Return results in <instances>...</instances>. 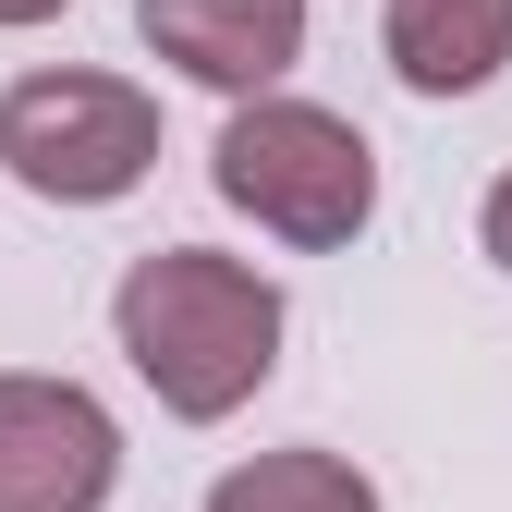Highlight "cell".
Wrapping results in <instances>:
<instances>
[{
  "instance_id": "obj_6",
  "label": "cell",
  "mask_w": 512,
  "mask_h": 512,
  "mask_svg": "<svg viewBox=\"0 0 512 512\" xmlns=\"http://www.w3.org/2000/svg\"><path fill=\"white\" fill-rule=\"evenodd\" d=\"M378 37H391V74L415 98H476L512 61V0H391Z\"/></svg>"
},
{
  "instance_id": "obj_8",
  "label": "cell",
  "mask_w": 512,
  "mask_h": 512,
  "mask_svg": "<svg viewBox=\"0 0 512 512\" xmlns=\"http://www.w3.org/2000/svg\"><path fill=\"white\" fill-rule=\"evenodd\" d=\"M476 232H488V256H500V269H512V171L488 183V220H476Z\"/></svg>"
},
{
  "instance_id": "obj_5",
  "label": "cell",
  "mask_w": 512,
  "mask_h": 512,
  "mask_svg": "<svg viewBox=\"0 0 512 512\" xmlns=\"http://www.w3.org/2000/svg\"><path fill=\"white\" fill-rule=\"evenodd\" d=\"M135 25L159 61H183L196 86H232V98H269L305 61V0H135Z\"/></svg>"
},
{
  "instance_id": "obj_4",
  "label": "cell",
  "mask_w": 512,
  "mask_h": 512,
  "mask_svg": "<svg viewBox=\"0 0 512 512\" xmlns=\"http://www.w3.org/2000/svg\"><path fill=\"white\" fill-rule=\"evenodd\" d=\"M122 476V427L74 378H0V512H98Z\"/></svg>"
},
{
  "instance_id": "obj_2",
  "label": "cell",
  "mask_w": 512,
  "mask_h": 512,
  "mask_svg": "<svg viewBox=\"0 0 512 512\" xmlns=\"http://www.w3.org/2000/svg\"><path fill=\"white\" fill-rule=\"evenodd\" d=\"M208 171H220V196L256 232H281V244H354L378 220V147L342 110H317V98H244L220 122Z\"/></svg>"
},
{
  "instance_id": "obj_7",
  "label": "cell",
  "mask_w": 512,
  "mask_h": 512,
  "mask_svg": "<svg viewBox=\"0 0 512 512\" xmlns=\"http://www.w3.org/2000/svg\"><path fill=\"white\" fill-rule=\"evenodd\" d=\"M208 512H378V488L342 452H256L208 488Z\"/></svg>"
},
{
  "instance_id": "obj_1",
  "label": "cell",
  "mask_w": 512,
  "mask_h": 512,
  "mask_svg": "<svg viewBox=\"0 0 512 512\" xmlns=\"http://www.w3.org/2000/svg\"><path fill=\"white\" fill-rule=\"evenodd\" d=\"M110 330L135 354V378L171 403V415H232L256 403V378L281 366V293L244 269V256H208V244H159L122 269L110 293Z\"/></svg>"
},
{
  "instance_id": "obj_3",
  "label": "cell",
  "mask_w": 512,
  "mask_h": 512,
  "mask_svg": "<svg viewBox=\"0 0 512 512\" xmlns=\"http://www.w3.org/2000/svg\"><path fill=\"white\" fill-rule=\"evenodd\" d=\"M0 171L49 208H110L159 171V98L122 74H25L0 86Z\"/></svg>"
},
{
  "instance_id": "obj_9",
  "label": "cell",
  "mask_w": 512,
  "mask_h": 512,
  "mask_svg": "<svg viewBox=\"0 0 512 512\" xmlns=\"http://www.w3.org/2000/svg\"><path fill=\"white\" fill-rule=\"evenodd\" d=\"M61 13V0H0V25H49Z\"/></svg>"
}]
</instances>
